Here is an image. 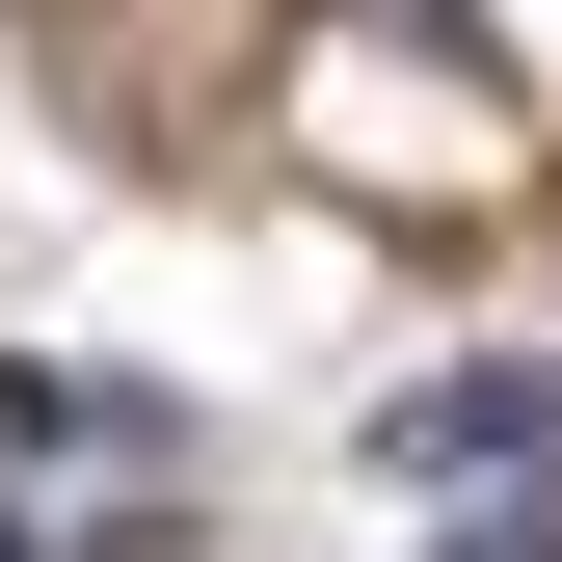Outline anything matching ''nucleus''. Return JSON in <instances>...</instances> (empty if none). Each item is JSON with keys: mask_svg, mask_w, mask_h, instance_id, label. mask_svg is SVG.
<instances>
[{"mask_svg": "<svg viewBox=\"0 0 562 562\" xmlns=\"http://www.w3.org/2000/svg\"><path fill=\"white\" fill-rule=\"evenodd\" d=\"M562 456V375H429V402H402V482H429V509H456V482H536Z\"/></svg>", "mask_w": 562, "mask_h": 562, "instance_id": "nucleus-1", "label": "nucleus"}, {"mask_svg": "<svg viewBox=\"0 0 562 562\" xmlns=\"http://www.w3.org/2000/svg\"><path fill=\"white\" fill-rule=\"evenodd\" d=\"M0 456H161V402H81V375H27V348H0Z\"/></svg>", "mask_w": 562, "mask_h": 562, "instance_id": "nucleus-2", "label": "nucleus"}]
</instances>
